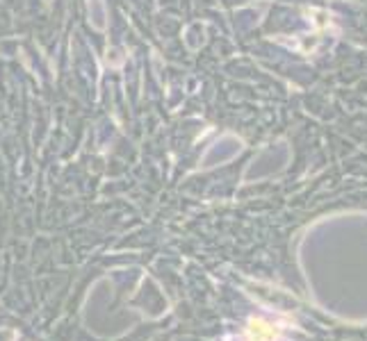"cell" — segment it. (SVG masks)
<instances>
[{
  "label": "cell",
  "mask_w": 367,
  "mask_h": 341,
  "mask_svg": "<svg viewBox=\"0 0 367 341\" xmlns=\"http://www.w3.org/2000/svg\"><path fill=\"white\" fill-rule=\"evenodd\" d=\"M279 335V330L274 323L264 321V318H251L244 341H274Z\"/></svg>",
  "instance_id": "1"
}]
</instances>
